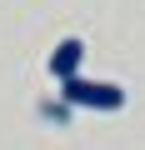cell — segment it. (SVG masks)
<instances>
[{"label":"cell","instance_id":"cell-1","mask_svg":"<svg viewBox=\"0 0 145 150\" xmlns=\"http://www.w3.org/2000/svg\"><path fill=\"white\" fill-rule=\"evenodd\" d=\"M60 95H65V105H75V110H120L125 105V90L115 80H85V75L60 80Z\"/></svg>","mask_w":145,"mask_h":150},{"label":"cell","instance_id":"cell-2","mask_svg":"<svg viewBox=\"0 0 145 150\" xmlns=\"http://www.w3.org/2000/svg\"><path fill=\"white\" fill-rule=\"evenodd\" d=\"M80 60H85V40L70 35V40H60L50 50V75H55V80H75V75H80Z\"/></svg>","mask_w":145,"mask_h":150}]
</instances>
